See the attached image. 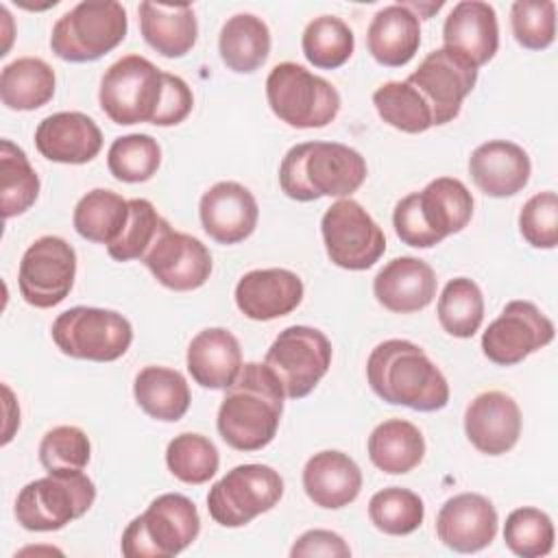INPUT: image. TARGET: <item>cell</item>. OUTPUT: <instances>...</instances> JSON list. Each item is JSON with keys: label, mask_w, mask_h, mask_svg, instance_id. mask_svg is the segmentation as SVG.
<instances>
[{"label": "cell", "mask_w": 558, "mask_h": 558, "mask_svg": "<svg viewBox=\"0 0 558 558\" xmlns=\"http://www.w3.org/2000/svg\"><path fill=\"white\" fill-rule=\"evenodd\" d=\"M100 109L116 124L174 126L183 122L194 96L190 85L170 72H161L140 54H126L107 68L98 92Z\"/></svg>", "instance_id": "6da1fadb"}, {"label": "cell", "mask_w": 558, "mask_h": 558, "mask_svg": "<svg viewBox=\"0 0 558 558\" xmlns=\"http://www.w3.org/2000/svg\"><path fill=\"white\" fill-rule=\"evenodd\" d=\"M283 388L266 364H242L218 408V434L238 451H259L272 442L281 412Z\"/></svg>", "instance_id": "7a4b0ae2"}, {"label": "cell", "mask_w": 558, "mask_h": 558, "mask_svg": "<svg viewBox=\"0 0 558 558\" xmlns=\"http://www.w3.org/2000/svg\"><path fill=\"white\" fill-rule=\"evenodd\" d=\"M373 392L390 403L418 412H436L449 403V384L425 351L401 338L379 342L366 362Z\"/></svg>", "instance_id": "3957f363"}, {"label": "cell", "mask_w": 558, "mask_h": 558, "mask_svg": "<svg viewBox=\"0 0 558 558\" xmlns=\"http://www.w3.org/2000/svg\"><path fill=\"white\" fill-rule=\"evenodd\" d=\"M366 179V159L338 142H303L292 146L279 166L281 192L299 203L323 196H351Z\"/></svg>", "instance_id": "277c9868"}, {"label": "cell", "mask_w": 558, "mask_h": 558, "mask_svg": "<svg viewBox=\"0 0 558 558\" xmlns=\"http://www.w3.org/2000/svg\"><path fill=\"white\" fill-rule=\"evenodd\" d=\"M473 216V196L460 179L440 177L421 192L403 196L392 211L399 240L414 248H429L451 233H460Z\"/></svg>", "instance_id": "5b68a950"}, {"label": "cell", "mask_w": 558, "mask_h": 558, "mask_svg": "<svg viewBox=\"0 0 558 558\" xmlns=\"http://www.w3.org/2000/svg\"><path fill=\"white\" fill-rule=\"evenodd\" d=\"M198 532L194 501L181 493H166L126 525L120 547L126 558H170L190 547Z\"/></svg>", "instance_id": "8992f818"}, {"label": "cell", "mask_w": 558, "mask_h": 558, "mask_svg": "<svg viewBox=\"0 0 558 558\" xmlns=\"http://www.w3.org/2000/svg\"><path fill=\"white\" fill-rule=\"evenodd\" d=\"M126 28L129 20L120 2L85 0L54 22L50 48L63 61H96L122 44Z\"/></svg>", "instance_id": "52a82bcc"}, {"label": "cell", "mask_w": 558, "mask_h": 558, "mask_svg": "<svg viewBox=\"0 0 558 558\" xmlns=\"http://www.w3.org/2000/svg\"><path fill=\"white\" fill-rule=\"evenodd\" d=\"M96 499L83 471H54L28 482L15 499V519L28 532H54L81 519Z\"/></svg>", "instance_id": "ba28073f"}, {"label": "cell", "mask_w": 558, "mask_h": 558, "mask_svg": "<svg viewBox=\"0 0 558 558\" xmlns=\"http://www.w3.org/2000/svg\"><path fill=\"white\" fill-rule=\"evenodd\" d=\"M266 98L272 113L294 129L327 126L340 111L338 89L307 68L283 61L266 78Z\"/></svg>", "instance_id": "9c48e42d"}, {"label": "cell", "mask_w": 558, "mask_h": 558, "mask_svg": "<svg viewBox=\"0 0 558 558\" xmlns=\"http://www.w3.org/2000/svg\"><path fill=\"white\" fill-rule=\"evenodd\" d=\"M50 333L61 353L89 362H113L133 342V327L122 314L85 305L61 312Z\"/></svg>", "instance_id": "30bf717a"}, {"label": "cell", "mask_w": 558, "mask_h": 558, "mask_svg": "<svg viewBox=\"0 0 558 558\" xmlns=\"http://www.w3.org/2000/svg\"><path fill=\"white\" fill-rule=\"evenodd\" d=\"M283 495L281 475L266 464H238L207 493L209 517L225 527H242L268 512Z\"/></svg>", "instance_id": "8fae6325"}, {"label": "cell", "mask_w": 558, "mask_h": 558, "mask_svg": "<svg viewBox=\"0 0 558 558\" xmlns=\"http://www.w3.org/2000/svg\"><path fill=\"white\" fill-rule=\"evenodd\" d=\"M264 364L279 379L288 399L307 397L331 366V342L314 327H286L270 349Z\"/></svg>", "instance_id": "7c38bea8"}, {"label": "cell", "mask_w": 558, "mask_h": 558, "mask_svg": "<svg viewBox=\"0 0 558 558\" xmlns=\"http://www.w3.org/2000/svg\"><path fill=\"white\" fill-rule=\"evenodd\" d=\"M329 259L344 270H366L386 251L381 227L353 198H338L320 220Z\"/></svg>", "instance_id": "4fadbf2b"}, {"label": "cell", "mask_w": 558, "mask_h": 558, "mask_svg": "<svg viewBox=\"0 0 558 558\" xmlns=\"http://www.w3.org/2000/svg\"><path fill=\"white\" fill-rule=\"evenodd\" d=\"M76 277V253L59 235L35 240L22 255L17 286L22 299L39 310L65 301Z\"/></svg>", "instance_id": "5bb4252c"}, {"label": "cell", "mask_w": 558, "mask_h": 558, "mask_svg": "<svg viewBox=\"0 0 558 558\" xmlns=\"http://www.w3.org/2000/svg\"><path fill=\"white\" fill-rule=\"evenodd\" d=\"M432 109L434 126L451 122L477 81V68L451 48L432 50L405 78Z\"/></svg>", "instance_id": "9a60e30c"}, {"label": "cell", "mask_w": 558, "mask_h": 558, "mask_svg": "<svg viewBox=\"0 0 558 558\" xmlns=\"http://www.w3.org/2000/svg\"><path fill=\"white\" fill-rule=\"evenodd\" d=\"M554 331V323L534 303L510 301L482 333V351L490 362L512 366L547 347Z\"/></svg>", "instance_id": "2e32d148"}, {"label": "cell", "mask_w": 558, "mask_h": 558, "mask_svg": "<svg viewBox=\"0 0 558 558\" xmlns=\"http://www.w3.org/2000/svg\"><path fill=\"white\" fill-rule=\"evenodd\" d=\"M153 277L168 290L190 292L201 288L211 275V253L194 235L163 229L142 257Z\"/></svg>", "instance_id": "e0dca14e"}, {"label": "cell", "mask_w": 558, "mask_h": 558, "mask_svg": "<svg viewBox=\"0 0 558 558\" xmlns=\"http://www.w3.org/2000/svg\"><path fill=\"white\" fill-rule=\"evenodd\" d=\"M497 510L480 493H460L447 499L436 514V534L453 551L475 554L497 534Z\"/></svg>", "instance_id": "ac0fdd59"}, {"label": "cell", "mask_w": 558, "mask_h": 558, "mask_svg": "<svg viewBox=\"0 0 558 558\" xmlns=\"http://www.w3.org/2000/svg\"><path fill=\"white\" fill-rule=\"evenodd\" d=\"M198 216L205 233L214 242L238 244L255 231L259 207L244 185L218 181L201 196Z\"/></svg>", "instance_id": "d6986e66"}, {"label": "cell", "mask_w": 558, "mask_h": 558, "mask_svg": "<svg viewBox=\"0 0 558 558\" xmlns=\"http://www.w3.org/2000/svg\"><path fill=\"white\" fill-rule=\"evenodd\" d=\"M464 432L477 451L501 456L510 451L521 436V410L517 401L501 390L482 392L466 405Z\"/></svg>", "instance_id": "ffe728a7"}, {"label": "cell", "mask_w": 558, "mask_h": 558, "mask_svg": "<svg viewBox=\"0 0 558 558\" xmlns=\"http://www.w3.org/2000/svg\"><path fill=\"white\" fill-rule=\"evenodd\" d=\"M303 301V281L286 268H259L246 272L235 286V305L251 320H275Z\"/></svg>", "instance_id": "44dd1931"}, {"label": "cell", "mask_w": 558, "mask_h": 558, "mask_svg": "<svg viewBox=\"0 0 558 558\" xmlns=\"http://www.w3.org/2000/svg\"><path fill=\"white\" fill-rule=\"evenodd\" d=\"M35 146L41 157L57 163H87L102 148L98 124L81 111H59L35 129Z\"/></svg>", "instance_id": "7402d4cb"}, {"label": "cell", "mask_w": 558, "mask_h": 558, "mask_svg": "<svg viewBox=\"0 0 558 558\" xmlns=\"http://www.w3.org/2000/svg\"><path fill=\"white\" fill-rule=\"evenodd\" d=\"M436 272L418 257H395L373 279V294L379 305L395 314L425 310L436 296Z\"/></svg>", "instance_id": "603a6c76"}, {"label": "cell", "mask_w": 558, "mask_h": 558, "mask_svg": "<svg viewBox=\"0 0 558 558\" xmlns=\"http://www.w3.org/2000/svg\"><path fill=\"white\" fill-rule=\"evenodd\" d=\"M530 155L508 140H490L477 146L469 157V174L473 183L493 198H506L521 192L530 181Z\"/></svg>", "instance_id": "cb8c5ba5"}, {"label": "cell", "mask_w": 558, "mask_h": 558, "mask_svg": "<svg viewBox=\"0 0 558 558\" xmlns=\"http://www.w3.org/2000/svg\"><path fill=\"white\" fill-rule=\"evenodd\" d=\"M445 48L460 52L475 68L488 63L499 48L497 13L488 2L462 0L458 2L442 26Z\"/></svg>", "instance_id": "d4e9b609"}, {"label": "cell", "mask_w": 558, "mask_h": 558, "mask_svg": "<svg viewBox=\"0 0 558 558\" xmlns=\"http://www.w3.org/2000/svg\"><path fill=\"white\" fill-rule=\"evenodd\" d=\"M185 362L198 386L227 390L242 371V349L229 329L209 327L192 338Z\"/></svg>", "instance_id": "484cf974"}, {"label": "cell", "mask_w": 558, "mask_h": 558, "mask_svg": "<svg viewBox=\"0 0 558 558\" xmlns=\"http://www.w3.org/2000/svg\"><path fill=\"white\" fill-rule=\"evenodd\" d=\"M303 488L316 506L338 510L360 495L362 471L342 451H318L303 466Z\"/></svg>", "instance_id": "4316f807"}, {"label": "cell", "mask_w": 558, "mask_h": 558, "mask_svg": "<svg viewBox=\"0 0 558 558\" xmlns=\"http://www.w3.org/2000/svg\"><path fill=\"white\" fill-rule=\"evenodd\" d=\"M366 44L377 63L401 68L412 61L421 46V22L403 2L388 4L373 15Z\"/></svg>", "instance_id": "83f0119b"}, {"label": "cell", "mask_w": 558, "mask_h": 558, "mask_svg": "<svg viewBox=\"0 0 558 558\" xmlns=\"http://www.w3.org/2000/svg\"><path fill=\"white\" fill-rule=\"evenodd\" d=\"M137 13L144 41L161 57L179 59L194 48L198 24L190 4L142 2Z\"/></svg>", "instance_id": "f1b7e54d"}, {"label": "cell", "mask_w": 558, "mask_h": 558, "mask_svg": "<svg viewBox=\"0 0 558 558\" xmlns=\"http://www.w3.org/2000/svg\"><path fill=\"white\" fill-rule=\"evenodd\" d=\"M371 462L390 475L410 473L425 456V438L421 429L403 418H388L379 423L368 436Z\"/></svg>", "instance_id": "f546056e"}, {"label": "cell", "mask_w": 558, "mask_h": 558, "mask_svg": "<svg viewBox=\"0 0 558 558\" xmlns=\"http://www.w3.org/2000/svg\"><path fill=\"white\" fill-rule=\"evenodd\" d=\"M218 50L222 63L229 70L238 74H251L268 59L270 31L262 17L253 13H238L222 24Z\"/></svg>", "instance_id": "4dcf8cb0"}, {"label": "cell", "mask_w": 558, "mask_h": 558, "mask_svg": "<svg viewBox=\"0 0 558 558\" xmlns=\"http://www.w3.org/2000/svg\"><path fill=\"white\" fill-rule=\"evenodd\" d=\"M133 395L137 405L153 418L174 423L183 418L192 395L185 377L166 366H144L135 375Z\"/></svg>", "instance_id": "1f68e13d"}, {"label": "cell", "mask_w": 558, "mask_h": 558, "mask_svg": "<svg viewBox=\"0 0 558 558\" xmlns=\"http://www.w3.org/2000/svg\"><path fill=\"white\" fill-rule=\"evenodd\" d=\"M54 70L37 57H22L2 68L0 98L13 111H33L54 96Z\"/></svg>", "instance_id": "d6a6232c"}, {"label": "cell", "mask_w": 558, "mask_h": 558, "mask_svg": "<svg viewBox=\"0 0 558 558\" xmlns=\"http://www.w3.org/2000/svg\"><path fill=\"white\" fill-rule=\"evenodd\" d=\"M129 220V201L111 190L96 187L74 207V229L81 238L98 244H113Z\"/></svg>", "instance_id": "836d02e7"}, {"label": "cell", "mask_w": 558, "mask_h": 558, "mask_svg": "<svg viewBox=\"0 0 558 558\" xmlns=\"http://www.w3.org/2000/svg\"><path fill=\"white\" fill-rule=\"evenodd\" d=\"M39 196V177L26 153L11 140L0 142V207L13 218L33 207Z\"/></svg>", "instance_id": "e575fe53"}, {"label": "cell", "mask_w": 558, "mask_h": 558, "mask_svg": "<svg viewBox=\"0 0 558 558\" xmlns=\"http://www.w3.org/2000/svg\"><path fill=\"white\" fill-rule=\"evenodd\" d=\"M373 105L379 118L397 131L423 133L434 126L429 105L408 81H390L377 87L373 94Z\"/></svg>", "instance_id": "d590c367"}, {"label": "cell", "mask_w": 558, "mask_h": 558, "mask_svg": "<svg viewBox=\"0 0 558 558\" xmlns=\"http://www.w3.org/2000/svg\"><path fill=\"white\" fill-rule=\"evenodd\" d=\"M484 320V296L469 277H456L438 296V323L453 338H471Z\"/></svg>", "instance_id": "8d00e7d4"}, {"label": "cell", "mask_w": 558, "mask_h": 558, "mask_svg": "<svg viewBox=\"0 0 558 558\" xmlns=\"http://www.w3.org/2000/svg\"><path fill=\"white\" fill-rule=\"evenodd\" d=\"M305 59L320 70H336L349 61L355 48L353 31L336 15L314 17L301 37Z\"/></svg>", "instance_id": "74e56055"}, {"label": "cell", "mask_w": 558, "mask_h": 558, "mask_svg": "<svg viewBox=\"0 0 558 558\" xmlns=\"http://www.w3.org/2000/svg\"><path fill=\"white\" fill-rule=\"evenodd\" d=\"M368 517L379 532L403 536L421 527L425 519V506L414 490L390 486L371 497Z\"/></svg>", "instance_id": "f35d334b"}, {"label": "cell", "mask_w": 558, "mask_h": 558, "mask_svg": "<svg viewBox=\"0 0 558 558\" xmlns=\"http://www.w3.org/2000/svg\"><path fill=\"white\" fill-rule=\"evenodd\" d=\"M166 464L177 480L185 484H205L216 475L220 456L207 436L185 432L168 442Z\"/></svg>", "instance_id": "ab89813d"}, {"label": "cell", "mask_w": 558, "mask_h": 558, "mask_svg": "<svg viewBox=\"0 0 558 558\" xmlns=\"http://www.w3.org/2000/svg\"><path fill=\"white\" fill-rule=\"evenodd\" d=\"M161 163V148L155 137L146 133H131L116 137L107 153L109 172L124 183L148 181Z\"/></svg>", "instance_id": "60d3db41"}, {"label": "cell", "mask_w": 558, "mask_h": 558, "mask_svg": "<svg viewBox=\"0 0 558 558\" xmlns=\"http://www.w3.org/2000/svg\"><path fill=\"white\" fill-rule=\"evenodd\" d=\"M170 225L157 214L155 205L146 198L129 201V220L120 233V238L107 246L109 255L116 262H131L146 255V251L155 244L163 229Z\"/></svg>", "instance_id": "b9f144b4"}, {"label": "cell", "mask_w": 558, "mask_h": 558, "mask_svg": "<svg viewBox=\"0 0 558 558\" xmlns=\"http://www.w3.org/2000/svg\"><path fill=\"white\" fill-rule=\"evenodd\" d=\"M554 523L547 512L525 506L508 514L504 541L508 549L521 558L547 556L554 547Z\"/></svg>", "instance_id": "7bdbcfd3"}, {"label": "cell", "mask_w": 558, "mask_h": 558, "mask_svg": "<svg viewBox=\"0 0 558 558\" xmlns=\"http://www.w3.org/2000/svg\"><path fill=\"white\" fill-rule=\"evenodd\" d=\"M92 445L87 434L74 425H59L44 434L39 442V462L48 473L83 471L89 462Z\"/></svg>", "instance_id": "ee69618b"}, {"label": "cell", "mask_w": 558, "mask_h": 558, "mask_svg": "<svg viewBox=\"0 0 558 558\" xmlns=\"http://www.w3.org/2000/svg\"><path fill=\"white\" fill-rule=\"evenodd\" d=\"M514 39L527 50H545L556 37V2L517 0L510 9Z\"/></svg>", "instance_id": "f6af8a7d"}, {"label": "cell", "mask_w": 558, "mask_h": 558, "mask_svg": "<svg viewBox=\"0 0 558 558\" xmlns=\"http://www.w3.org/2000/svg\"><path fill=\"white\" fill-rule=\"evenodd\" d=\"M519 231L523 240L534 248H554L558 244L556 192H538L521 207Z\"/></svg>", "instance_id": "bcb514c9"}, {"label": "cell", "mask_w": 558, "mask_h": 558, "mask_svg": "<svg viewBox=\"0 0 558 558\" xmlns=\"http://www.w3.org/2000/svg\"><path fill=\"white\" fill-rule=\"evenodd\" d=\"M292 558L303 556H327V558H349L351 549L344 538L329 530H307L290 549Z\"/></svg>", "instance_id": "7dc6e473"}]
</instances>
